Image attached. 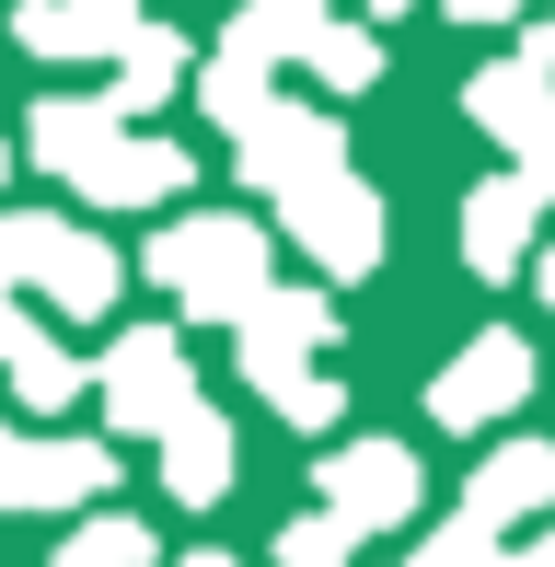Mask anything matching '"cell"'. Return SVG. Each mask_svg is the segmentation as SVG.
Wrapping results in <instances>:
<instances>
[{"mask_svg":"<svg viewBox=\"0 0 555 567\" xmlns=\"http://www.w3.org/2000/svg\"><path fill=\"white\" fill-rule=\"evenodd\" d=\"M23 151H35L59 186H82L93 209H163V197L197 174V163H186V140H139L116 105H70V93H59V105H35Z\"/></svg>","mask_w":555,"mask_h":567,"instance_id":"obj_1","label":"cell"},{"mask_svg":"<svg viewBox=\"0 0 555 567\" xmlns=\"http://www.w3.org/2000/svg\"><path fill=\"white\" fill-rule=\"evenodd\" d=\"M150 278H163L186 313L243 324V313L278 290V255H266V231H255V220H174L163 244H150Z\"/></svg>","mask_w":555,"mask_h":567,"instance_id":"obj_2","label":"cell"},{"mask_svg":"<svg viewBox=\"0 0 555 567\" xmlns=\"http://www.w3.org/2000/svg\"><path fill=\"white\" fill-rule=\"evenodd\" d=\"M0 278L35 290L46 313H70V324H93V313L116 301V255L93 244V231L46 220V209H0Z\"/></svg>","mask_w":555,"mask_h":567,"instance_id":"obj_3","label":"cell"},{"mask_svg":"<svg viewBox=\"0 0 555 567\" xmlns=\"http://www.w3.org/2000/svg\"><path fill=\"white\" fill-rule=\"evenodd\" d=\"M232 163H243V186L278 197V209L347 186V140H336V116H313V105H266V116L232 140Z\"/></svg>","mask_w":555,"mask_h":567,"instance_id":"obj_4","label":"cell"},{"mask_svg":"<svg viewBox=\"0 0 555 567\" xmlns=\"http://www.w3.org/2000/svg\"><path fill=\"white\" fill-rule=\"evenodd\" d=\"M105 486H116V452L0 429V509H82V498H105Z\"/></svg>","mask_w":555,"mask_h":567,"instance_id":"obj_5","label":"cell"},{"mask_svg":"<svg viewBox=\"0 0 555 567\" xmlns=\"http://www.w3.org/2000/svg\"><path fill=\"white\" fill-rule=\"evenodd\" d=\"M105 371V417L116 429H174L197 405V382H186V348L163 337V324H139V337H116V359H93Z\"/></svg>","mask_w":555,"mask_h":567,"instance_id":"obj_6","label":"cell"},{"mask_svg":"<svg viewBox=\"0 0 555 567\" xmlns=\"http://www.w3.org/2000/svg\"><path fill=\"white\" fill-rule=\"evenodd\" d=\"M521 394H533V348L498 324V337H474L440 382H428V417H440V429H486V417H510Z\"/></svg>","mask_w":555,"mask_h":567,"instance_id":"obj_7","label":"cell"},{"mask_svg":"<svg viewBox=\"0 0 555 567\" xmlns=\"http://www.w3.org/2000/svg\"><path fill=\"white\" fill-rule=\"evenodd\" d=\"M324 509H336L347 533H394V522L417 509V452H394V441L324 452Z\"/></svg>","mask_w":555,"mask_h":567,"instance_id":"obj_8","label":"cell"},{"mask_svg":"<svg viewBox=\"0 0 555 567\" xmlns=\"http://www.w3.org/2000/svg\"><path fill=\"white\" fill-rule=\"evenodd\" d=\"M313 348H336V301L324 290H266L255 313H243V382H290V371H313Z\"/></svg>","mask_w":555,"mask_h":567,"instance_id":"obj_9","label":"cell"},{"mask_svg":"<svg viewBox=\"0 0 555 567\" xmlns=\"http://www.w3.org/2000/svg\"><path fill=\"white\" fill-rule=\"evenodd\" d=\"M290 220V244L313 255L324 278H370L383 267V209H370V186H324V197H301V209H278Z\"/></svg>","mask_w":555,"mask_h":567,"instance_id":"obj_10","label":"cell"},{"mask_svg":"<svg viewBox=\"0 0 555 567\" xmlns=\"http://www.w3.org/2000/svg\"><path fill=\"white\" fill-rule=\"evenodd\" d=\"M533 220H544V186H533V174H486V186L463 197V267L474 278L533 267Z\"/></svg>","mask_w":555,"mask_h":567,"instance_id":"obj_11","label":"cell"},{"mask_svg":"<svg viewBox=\"0 0 555 567\" xmlns=\"http://www.w3.org/2000/svg\"><path fill=\"white\" fill-rule=\"evenodd\" d=\"M12 35L35 59H128L139 47V0H23Z\"/></svg>","mask_w":555,"mask_h":567,"instance_id":"obj_12","label":"cell"},{"mask_svg":"<svg viewBox=\"0 0 555 567\" xmlns=\"http://www.w3.org/2000/svg\"><path fill=\"white\" fill-rule=\"evenodd\" d=\"M163 486L186 509H220V498H232V429H220L209 405H186V417L163 429Z\"/></svg>","mask_w":555,"mask_h":567,"instance_id":"obj_13","label":"cell"},{"mask_svg":"<svg viewBox=\"0 0 555 567\" xmlns=\"http://www.w3.org/2000/svg\"><path fill=\"white\" fill-rule=\"evenodd\" d=\"M521 509H555V452H544V441H510L486 475L463 486V522H486V533L521 522Z\"/></svg>","mask_w":555,"mask_h":567,"instance_id":"obj_14","label":"cell"},{"mask_svg":"<svg viewBox=\"0 0 555 567\" xmlns=\"http://www.w3.org/2000/svg\"><path fill=\"white\" fill-rule=\"evenodd\" d=\"M174 93H186V35H163V23H139V47L116 59L105 105H116V116H150V105H174Z\"/></svg>","mask_w":555,"mask_h":567,"instance_id":"obj_15","label":"cell"},{"mask_svg":"<svg viewBox=\"0 0 555 567\" xmlns=\"http://www.w3.org/2000/svg\"><path fill=\"white\" fill-rule=\"evenodd\" d=\"M313 35H324V0H243V23H232V47L243 59H313Z\"/></svg>","mask_w":555,"mask_h":567,"instance_id":"obj_16","label":"cell"},{"mask_svg":"<svg viewBox=\"0 0 555 567\" xmlns=\"http://www.w3.org/2000/svg\"><path fill=\"white\" fill-rule=\"evenodd\" d=\"M197 105H209V116H220V127H232V140H243V127H255V116L278 105V93H266V70L243 59V47H220V59L197 70Z\"/></svg>","mask_w":555,"mask_h":567,"instance_id":"obj_17","label":"cell"},{"mask_svg":"<svg viewBox=\"0 0 555 567\" xmlns=\"http://www.w3.org/2000/svg\"><path fill=\"white\" fill-rule=\"evenodd\" d=\"M82 382H93V371H82L59 337H23V359H12V394H23V405H70Z\"/></svg>","mask_w":555,"mask_h":567,"instance_id":"obj_18","label":"cell"},{"mask_svg":"<svg viewBox=\"0 0 555 567\" xmlns=\"http://www.w3.org/2000/svg\"><path fill=\"white\" fill-rule=\"evenodd\" d=\"M59 567H150V533H139V522H116V509H105V522H82V533L59 545Z\"/></svg>","mask_w":555,"mask_h":567,"instance_id":"obj_19","label":"cell"},{"mask_svg":"<svg viewBox=\"0 0 555 567\" xmlns=\"http://www.w3.org/2000/svg\"><path fill=\"white\" fill-rule=\"evenodd\" d=\"M301 70H313L324 93H370V70H383V59H370V35H347V23H324V35H313V59H301Z\"/></svg>","mask_w":555,"mask_h":567,"instance_id":"obj_20","label":"cell"},{"mask_svg":"<svg viewBox=\"0 0 555 567\" xmlns=\"http://www.w3.org/2000/svg\"><path fill=\"white\" fill-rule=\"evenodd\" d=\"M347 545H359V533H347L336 509H313V522L278 533V567H347Z\"/></svg>","mask_w":555,"mask_h":567,"instance_id":"obj_21","label":"cell"},{"mask_svg":"<svg viewBox=\"0 0 555 567\" xmlns=\"http://www.w3.org/2000/svg\"><path fill=\"white\" fill-rule=\"evenodd\" d=\"M266 405H278L290 429H336V382H324V371H290V382H266Z\"/></svg>","mask_w":555,"mask_h":567,"instance_id":"obj_22","label":"cell"},{"mask_svg":"<svg viewBox=\"0 0 555 567\" xmlns=\"http://www.w3.org/2000/svg\"><path fill=\"white\" fill-rule=\"evenodd\" d=\"M451 23H521V0H451Z\"/></svg>","mask_w":555,"mask_h":567,"instance_id":"obj_23","label":"cell"},{"mask_svg":"<svg viewBox=\"0 0 555 567\" xmlns=\"http://www.w3.org/2000/svg\"><path fill=\"white\" fill-rule=\"evenodd\" d=\"M533 59H544V70H555V12H544V23H533Z\"/></svg>","mask_w":555,"mask_h":567,"instance_id":"obj_24","label":"cell"},{"mask_svg":"<svg viewBox=\"0 0 555 567\" xmlns=\"http://www.w3.org/2000/svg\"><path fill=\"white\" fill-rule=\"evenodd\" d=\"M510 567H555V533H544V545H533V556H510Z\"/></svg>","mask_w":555,"mask_h":567,"instance_id":"obj_25","label":"cell"},{"mask_svg":"<svg viewBox=\"0 0 555 567\" xmlns=\"http://www.w3.org/2000/svg\"><path fill=\"white\" fill-rule=\"evenodd\" d=\"M359 12H370V23H383V12H406V0H359Z\"/></svg>","mask_w":555,"mask_h":567,"instance_id":"obj_26","label":"cell"},{"mask_svg":"<svg viewBox=\"0 0 555 567\" xmlns=\"http://www.w3.org/2000/svg\"><path fill=\"white\" fill-rule=\"evenodd\" d=\"M186 567H232V556H186Z\"/></svg>","mask_w":555,"mask_h":567,"instance_id":"obj_27","label":"cell"}]
</instances>
